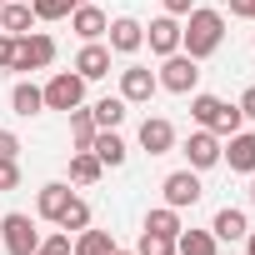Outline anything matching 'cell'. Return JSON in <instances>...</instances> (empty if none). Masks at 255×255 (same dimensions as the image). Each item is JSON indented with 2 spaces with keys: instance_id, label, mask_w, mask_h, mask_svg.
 I'll list each match as a JSON object with an SVG mask.
<instances>
[{
  "instance_id": "obj_1",
  "label": "cell",
  "mask_w": 255,
  "mask_h": 255,
  "mask_svg": "<svg viewBox=\"0 0 255 255\" xmlns=\"http://www.w3.org/2000/svg\"><path fill=\"white\" fill-rule=\"evenodd\" d=\"M220 40H225V15L210 10V5H195L185 15V25H180V50L190 60H205V55L220 50Z\"/></svg>"
},
{
  "instance_id": "obj_2",
  "label": "cell",
  "mask_w": 255,
  "mask_h": 255,
  "mask_svg": "<svg viewBox=\"0 0 255 255\" xmlns=\"http://www.w3.org/2000/svg\"><path fill=\"white\" fill-rule=\"evenodd\" d=\"M190 120L195 125H205L210 135H235V130H245V115H240V105H230V100H220V95H205V90H195L190 95Z\"/></svg>"
},
{
  "instance_id": "obj_3",
  "label": "cell",
  "mask_w": 255,
  "mask_h": 255,
  "mask_svg": "<svg viewBox=\"0 0 255 255\" xmlns=\"http://www.w3.org/2000/svg\"><path fill=\"white\" fill-rule=\"evenodd\" d=\"M55 35H45V30H25V35H15V60H10V70H45V65H55Z\"/></svg>"
},
{
  "instance_id": "obj_4",
  "label": "cell",
  "mask_w": 255,
  "mask_h": 255,
  "mask_svg": "<svg viewBox=\"0 0 255 255\" xmlns=\"http://www.w3.org/2000/svg\"><path fill=\"white\" fill-rule=\"evenodd\" d=\"M155 80H160V90H170V95H195V85H200V60H190L185 50H175V55L160 60Z\"/></svg>"
},
{
  "instance_id": "obj_5",
  "label": "cell",
  "mask_w": 255,
  "mask_h": 255,
  "mask_svg": "<svg viewBox=\"0 0 255 255\" xmlns=\"http://www.w3.org/2000/svg\"><path fill=\"white\" fill-rule=\"evenodd\" d=\"M0 245H5V255H35L40 250V230L25 210H10L0 215Z\"/></svg>"
},
{
  "instance_id": "obj_6",
  "label": "cell",
  "mask_w": 255,
  "mask_h": 255,
  "mask_svg": "<svg viewBox=\"0 0 255 255\" xmlns=\"http://www.w3.org/2000/svg\"><path fill=\"white\" fill-rule=\"evenodd\" d=\"M40 90H45V110H65V115H70L75 105H85V80H80L75 70H55Z\"/></svg>"
},
{
  "instance_id": "obj_7",
  "label": "cell",
  "mask_w": 255,
  "mask_h": 255,
  "mask_svg": "<svg viewBox=\"0 0 255 255\" xmlns=\"http://www.w3.org/2000/svg\"><path fill=\"white\" fill-rule=\"evenodd\" d=\"M160 190H165V205L170 210H185V205H200V195H205V185H200V170H170L165 180H160Z\"/></svg>"
},
{
  "instance_id": "obj_8",
  "label": "cell",
  "mask_w": 255,
  "mask_h": 255,
  "mask_svg": "<svg viewBox=\"0 0 255 255\" xmlns=\"http://www.w3.org/2000/svg\"><path fill=\"white\" fill-rule=\"evenodd\" d=\"M155 90H160V80H155L150 65H125L120 70V100L125 105H150Z\"/></svg>"
},
{
  "instance_id": "obj_9",
  "label": "cell",
  "mask_w": 255,
  "mask_h": 255,
  "mask_svg": "<svg viewBox=\"0 0 255 255\" xmlns=\"http://www.w3.org/2000/svg\"><path fill=\"white\" fill-rule=\"evenodd\" d=\"M220 160L235 170V175H255V130H235L220 140Z\"/></svg>"
},
{
  "instance_id": "obj_10",
  "label": "cell",
  "mask_w": 255,
  "mask_h": 255,
  "mask_svg": "<svg viewBox=\"0 0 255 255\" xmlns=\"http://www.w3.org/2000/svg\"><path fill=\"white\" fill-rule=\"evenodd\" d=\"M185 160H190V170H210V165H220V135H210L205 125H195V130L185 135Z\"/></svg>"
},
{
  "instance_id": "obj_11",
  "label": "cell",
  "mask_w": 255,
  "mask_h": 255,
  "mask_svg": "<svg viewBox=\"0 0 255 255\" xmlns=\"http://www.w3.org/2000/svg\"><path fill=\"white\" fill-rule=\"evenodd\" d=\"M105 35H110V55H135V50L145 45V25H140L135 15H115Z\"/></svg>"
},
{
  "instance_id": "obj_12",
  "label": "cell",
  "mask_w": 255,
  "mask_h": 255,
  "mask_svg": "<svg viewBox=\"0 0 255 255\" xmlns=\"http://www.w3.org/2000/svg\"><path fill=\"white\" fill-rule=\"evenodd\" d=\"M140 150L145 155H170L175 150V125L165 115H145L140 120Z\"/></svg>"
},
{
  "instance_id": "obj_13",
  "label": "cell",
  "mask_w": 255,
  "mask_h": 255,
  "mask_svg": "<svg viewBox=\"0 0 255 255\" xmlns=\"http://www.w3.org/2000/svg\"><path fill=\"white\" fill-rule=\"evenodd\" d=\"M145 45H150V55H175L180 50V20L175 15H155L150 25H145Z\"/></svg>"
},
{
  "instance_id": "obj_14",
  "label": "cell",
  "mask_w": 255,
  "mask_h": 255,
  "mask_svg": "<svg viewBox=\"0 0 255 255\" xmlns=\"http://www.w3.org/2000/svg\"><path fill=\"white\" fill-rule=\"evenodd\" d=\"M75 75H80V80H105V75H110V45L85 40L80 55H75Z\"/></svg>"
},
{
  "instance_id": "obj_15",
  "label": "cell",
  "mask_w": 255,
  "mask_h": 255,
  "mask_svg": "<svg viewBox=\"0 0 255 255\" xmlns=\"http://www.w3.org/2000/svg\"><path fill=\"white\" fill-rule=\"evenodd\" d=\"M70 30H75L80 40H100V35L110 30V15H105L100 5H90V0H85V5L70 10Z\"/></svg>"
},
{
  "instance_id": "obj_16",
  "label": "cell",
  "mask_w": 255,
  "mask_h": 255,
  "mask_svg": "<svg viewBox=\"0 0 255 255\" xmlns=\"http://www.w3.org/2000/svg\"><path fill=\"white\" fill-rule=\"evenodd\" d=\"M70 180H50V185H40V195H35V215L40 220H60L65 215V205H70Z\"/></svg>"
},
{
  "instance_id": "obj_17",
  "label": "cell",
  "mask_w": 255,
  "mask_h": 255,
  "mask_svg": "<svg viewBox=\"0 0 255 255\" xmlns=\"http://www.w3.org/2000/svg\"><path fill=\"white\" fill-rule=\"evenodd\" d=\"M90 150H95V160H100L105 170H120V165H125V155H130V145L120 140V130H95Z\"/></svg>"
},
{
  "instance_id": "obj_18",
  "label": "cell",
  "mask_w": 255,
  "mask_h": 255,
  "mask_svg": "<svg viewBox=\"0 0 255 255\" xmlns=\"http://www.w3.org/2000/svg\"><path fill=\"white\" fill-rule=\"evenodd\" d=\"M210 235L215 240H245L250 235V220H245V210H235V205H225V210H215V220H210Z\"/></svg>"
},
{
  "instance_id": "obj_19",
  "label": "cell",
  "mask_w": 255,
  "mask_h": 255,
  "mask_svg": "<svg viewBox=\"0 0 255 255\" xmlns=\"http://www.w3.org/2000/svg\"><path fill=\"white\" fill-rule=\"evenodd\" d=\"M30 25H35L30 0H5V5H0V30H5V35H25Z\"/></svg>"
},
{
  "instance_id": "obj_20",
  "label": "cell",
  "mask_w": 255,
  "mask_h": 255,
  "mask_svg": "<svg viewBox=\"0 0 255 255\" xmlns=\"http://www.w3.org/2000/svg\"><path fill=\"white\" fill-rule=\"evenodd\" d=\"M115 250H120L115 235H110V230H90V225L70 240V255H115Z\"/></svg>"
},
{
  "instance_id": "obj_21",
  "label": "cell",
  "mask_w": 255,
  "mask_h": 255,
  "mask_svg": "<svg viewBox=\"0 0 255 255\" xmlns=\"http://www.w3.org/2000/svg\"><path fill=\"white\" fill-rule=\"evenodd\" d=\"M125 105L120 95H100L95 105H90V120H95V130H120V120H125Z\"/></svg>"
},
{
  "instance_id": "obj_22",
  "label": "cell",
  "mask_w": 255,
  "mask_h": 255,
  "mask_svg": "<svg viewBox=\"0 0 255 255\" xmlns=\"http://www.w3.org/2000/svg\"><path fill=\"white\" fill-rule=\"evenodd\" d=\"M10 110H15V115H25V120H30V115H40V110H45V90H40V85H30V80H20V85L10 90Z\"/></svg>"
},
{
  "instance_id": "obj_23",
  "label": "cell",
  "mask_w": 255,
  "mask_h": 255,
  "mask_svg": "<svg viewBox=\"0 0 255 255\" xmlns=\"http://www.w3.org/2000/svg\"><path fill=\"white\" fill-rule=\"evenodd\" d=\"M105 175V165L95 160V150H70V185H95Z\"/></svg>"
},
{
  "instance_id": "obj_24",
  "label": "cell",
  "mask_w": 255,
  "mask_h": 255,
  "mask_svg": "<svg viewBox=\"0 0 255 255\" xmlns=\"http://www.w3.org/2000/svg\"><path fill=\"white\" fill-rule=\"evenodd\" d=\"M175 255H220V240L210 230H180L175 235Z\"/></svg>"
},
{
  "instance_id": "obj_25",
  "label": "cell",
  "mask_w": 255,
  "mask_h": 255,
  "mask_svg": "<svg viewBox=\"0 0 255 255\" xmlns=\"http://www.w3.org/2000/svg\"><path fill=\"white\" fill-rule=\"evenodd\" d=\"M90 140H95L90 105H75V110H70V150H90Z\"/></svg>"
},
{
  "instance_id": "obj_26",
  "label": "cell",
  "mask_w": 255,
  "mask_h": 255,
  "mask_svg": "<svg viewBox=\"0 0 255 255\" xmlns=\"http://www.w3.org/2000/svg\"><path fill=\"white\" fill-rule=\"evenodd\" d=\"M145 230H155V235H180L185 225H180V210L155 205V210H145Z\"/></svg>"
},
{
  "instance_id": "obj_27",
  "label": "cell",
  "mask_w": 255,
  "mask_h": 255,
  "mask_svg": "<svg viewBox=\"0 0 255 255\" xmlns=\"http://www.w3.org/2000/svg\"><path fill=\"white\" fill-rule=\"evenodd\" d=\"M55 225H60V230H75V235H80V230L90 225V205H85L80 195H70V205H65V215H60Z\"/></svg>"
},
{
  "instance_id": "obj_28",
  "label": "cell",
  "mask_w": 255,
  "mask_h": 255,
  "mask_svg": "<svg viewBox=\"0 0 255 255\" xmlns=\"http://www.w3.org/2000/svg\"><path fill=\"white\" fill-rule=\"evenodd\" d=\"M135 255H175V235H155V230H140V245Z\"/></svg>"
},
{
  "instance_id": "obj_29",
  "label": "cell",
  "mask_w": 255,
  "mask_h": 255,
  "mask_svg": "<svg viewBox=\"0 0 255 255\" xmlns=\"http://www.w3.org/2000/svg\"><path fill=\"white\" fill-rule=\"evenodd\" d=\"M35 20H65L70 15V0H30Z\"/></svg>"
},
{
  "instance_id": "obj_30",
  "label": "cell",
  "mask_w": 255,
  "mask_h": 255,
  "mask_svg": "<svg viewBox=\"0 0 255 255\" xmlns=\"http://www.w3.org/2000/svg\"><path fill=\"white\" fill-rule=\"evenodd\" d=\"M35 255H70V230H55V235H45Z\"/></svg>"
},
{
  "instance_id": "obj_31",
  "label": "cell",
  "mask_w": 255,
  "mask_h": 255,
  "mask_svg": "<svg viewBox=\"0 0 255 255\" xmlns=\"http://www.w3.org/2000/svg\"><path fill=\"white\" fill-rule=\"evenodd\" d=\"M0 190H20V160H0Z\"/></svg>"
},
{
  "instance_id": "obj_32",
  "label": "cell",
  "mask_w": 255,
  "mask_h": 255,
  "mask_svg": "<svg viewBox=\"0 0 255 255\" xmlns=\"http://www.w3.org/2000/svg\"><path fill=\"white\" fill-rule=\"evenodd\" d=\"M0 160H20V135L15 130H0Z\"/></svg>"
},
{
  "instance_id": "obj_33",
  "label": "cell",
  "mask_w": 255,
  "mask_h": 255,
  "mask_svg": "<svg viewBox=\"0 0 255 255\" xmlns=\"http://www.w3.org/2000/svg\"><path fill=\"white\" fill-rule=\"evenodd\" d=\"M10 60H15V35L0 30V70H10Z\"/></svg>"
},
{
  "instance_id": "obj_34",
  "label": "cell",
  "mask_w": 255,
  "mask_h": 255,
  "mask_svg": "<svg viewBox=\"0 0 255 255\" xmlns=\"http://www.w3.org/2000/svg\"><path fill=\"white\" fill-rule=\"evenodd\" d=\"M195 10V0H165V15H175V20H185Z\"/></svg>"
},
{
  "instance_id": "obj_35",
  "label": "cell",
  "mask_w": 255,
  "mask_h": 255,
  "mask_svg": "<svg viewBox=\"0 0 255 255\" xmlns=\"http://www.w3.org/2000/svg\"><path fill=\"white\" fill-rule=\"evenodd\" d=\"M235 105H240V115H245V120H255V85H245V95H240Z\"/></svg>"
},
{
  "instance_id": "obj_36",
  "label": "cell",
  "mask_w": 255,
  "mask_h": 255,
  "mask_svg": "<svg viewBox=\"0 0 255 255\" xmlns=\"http://www.w3.org/2000/svg\"><path fill=\"white\" fill-rule=\"evenodd\" d=\"M230 15H240V20H255V0H230Z\"/></svg>"
},
{
  "instance_id": "obj_37",
  "label": "cell",
  "mask_w": 255,
  "mask_h": 255,
  "mask_svg": "<svg viewBox=\"0 0 255 255\" xmlns=\"http://www.w3.org/2000/svg\"><path fill=\"white\" fill-rule=\"evenodd\" d=\"M245 255H255V230H250V235H245Z\"/></svg>"
},
{
  "instance_id": "obj_38",
  "label": "cell",
  "mask_w": 255,
  "mask_h": 255,
  "mask_svg": "<svg viewBox=\"0 0 255 255\" xmlns=\"http://www.w3.org/2000/svg\"><path fill=\"white\" fill-rule=\"evenodd\" d=\"M250 205H255V175H250Z\"/></svg>"
},
{
  "instance_id": "obj_39",
  "label": "cell",
  "mask_w": 255,
  "mask_h": 255,
  "mask_svg": "<svg viewBox=\"0 0 255 255\" xmlns=\"http://www.w3.org/2000/svg\"><path fill=\"white\" fill-rule=\"evenodd\" d=\"M75 5H85V0H70V10H75Z\"/></svg>"
},
{
  "instance_id": "obj_40",
  "label": "cell",
  "mask_w": 255,
  "mask_h": 255,
  "mask_svg": "<svg viewBox=\"0 0 255 255\" xmlns=\"http://www.w3.org/2000/svg\"><path fill=\"white\" fill-rule=\"evenodd\" d=\"M115 255H135V250H115Z\"/></svg>"
},
{
  "instance_id": "obj_41",
  "label": "cell",
  "mask_w": 255,
  "mask_h": 255,
  "mask_svg": "<svg viewBox=\"0 0 255 255\" xmlns=\"http://www.w3.org/2000/svg\"><path fill=\"white\" fill-rule=\"evenodd\" d=\"M0 5H5V0H0Z\"/></svg>"
},
{
  "instance_id": "obj_42",
  "label": "cell",
  "mask_w": 255,
  "mask_h": 255,
  "mask_svg": "<svg viewBox=\"0 0 255 255\" xmlns=\"http://www.w3.org/2000/svg\"><path fill=\"white\" fill-rule=\"evenodd\" d=\"M250 40H255V35H250Z\"/></svg>"
}]
</instances>
